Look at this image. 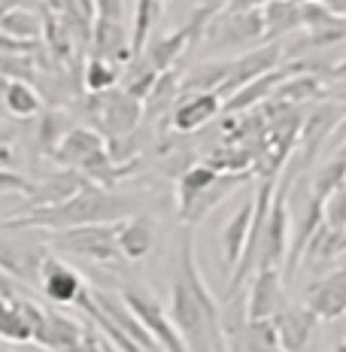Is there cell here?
<instances>
[{"label": "cell", "mask_w": 346, "mask_h": 352, "mask_svg": "<svg viewBox=\"0 0 346 352\" xmlns=\"http://www.w3.org/2000/svg\"><path fill=\"white\" fill-rule=\"evenodd\" d=\"M325 225L337 231H346V186L337 188L325 201Z\"/></svg>", "instance_id": "obj_39"}, {"label": "cell", "mask_w": 346, "mask_h": 352, "mask_svg": "<svg viewBox=\"0 0 346 352\" xmlns=\"http://www.w3.org/2000/svg\"><path fill=\"white\" fill-rule=\"evenodd\" d=\"M252 219H255V195L234 210V216L228 219V225L222 228V261H225L228 276L237 270L243 252H246L249 231H252Z\"/></svg>", "instance_id": "obj_13"}, {"label": "cell", "mask_w": 346, "mask_h": 352, "mask_svg": "<svg viewBox=\"0 0 346 352\" xmlns=\"http://www.w3.org/2000/svg\"><path fill=\"white\" fill-rule=\"evenodd\" d=\"M100 337L94 328L83 325V322L64 316V313H49V334L43 346L52 352H104Z\"/></svg>", "instance_id": "obj_10"}, {"label": "cell", "mask_w": 346, "mask_h": 352, "mask_svg": "<svg viewBox=\"0 0 346 352\" xmlns=\"http://www.w3.org/2000/svg\"><path fill=\"white\" fill-rule=\"evenodd\" d=\"M85 109L94 119V128L100 134L113 137V140H125V137L134 134L146 113L143 100L131 98L125 88H116V91H107V94H91Z\"/></svg>", "instance_id": "obj_3"}, {"label": "cell", "mask_w": 346, "mask_h": 352, "mask_svg": "<svg viewBox=\"0 0 346 352\" xmlns=\"http://www.w3.org/2000/svg\"><path fill=\"white\" fill-rule=\"evenodd\" d=\"M334 352H346V343H340V346H337Z\"/></svg>", "instance_id": "obj_46"}, {"label": "cell", "mask_w": 346, "mask_h": 352, "mask_svg": "<svg viewBox=\"0 0 346 352\" xmlns=\"http://www.w3.org/2000/svg\"><path fill=\"white\" fill-rule=\"evenodd\" d=\"M319 316L310 310V307H285V310L277 313L274 325H277V334H279V346L283 352H304L307 343L313 337V328Z\"/></svg>", "instance_id": "obj_15"}, {"label": "cell", "mask_w": 346, "mask_h": 352, "mask_svg": "<svg viewBox=\"0 0 346 352\" xmlns=\"http://www.w3.org/2000/svg\"><path fill=\"white\" fill-rule=\"evenodd\" d=\"M225 100L219 98L216 91H204V94H188V98H180V104L173 107V128L180 134H191V131L204 128L207 122H213L219 113H222Z\"/></svg>", "instance_id": "obj_16"}, {"label": "cell", "mask_w": 346, "mask_h": 352, "mask_svg": "<svg viewBox=\"0 0 346 352\" xmlns=\"http://www.w3.org/2000/svg\"><path fill=\"white\" fill-rule=\"evenodd\" d=\"M0 192H3V195H25V197H31L36 192V182H31L28 176H21L16 170H10V167H0Z\"/></svg>", "instance_id": "obj_38"}, {"label": "cell", "mask_w": 346, "mask_h": 352, "mask_svg": "<svg viewBox=\"0 0 346 352\" xmlns=\"http://www.w3.org/2000/svg\"><path fill=\"white\" fill-rule=\"evenodd\" d=\"M16 6H21V0H0V19H3L6 12H12Z\"/></svg>", "instance_id": "obj_42"}, {"label": "cell", "mask_w": 346, "mask_h": 352, "mask_svg": "<svg viewBox=\"0 0 346 352\" xmlns=\"http://www.w3.org/2000/svg\"><path fill=\"white\" fill-rule=\"evenodd\" d=\"M158 76H161V73L143 58V64H140V67H131L128 82H125V91H128L131 98H137V100H146V98H149V91L155 88Z\"/></svg>", "instance_id": "obj_36"}, {"label": "cell", "mask_w": 346, "mask_h": 352, "mask_svg": "<svg viewBox=\"0 0 346 352\" xmlns=\"http://www.w3.org/2000/svg\"><path fill=\"white\" fill-rule=\"evenodd\" d=\"M216 179H219V170H216V167H210L207 161H201V164L182 170L180 176H176V207L186 210L188 204L195 201L197 195L207 192Z\"/></svg>", "instance_id": "obj_27"}, {"label": "cell", "mask_w": 346, "mask_h": 352, "mask_svg": "<svg viewBox=\"0 0 346 352\" xmlns=\"http://www.w3.org/2000/svg\"><path fill=\"white\" fill-rule=\"evenodd\" d=\"M180 98H182V79L176 76V70H164L158 76L155 88L149 91V98L143 100V109L146 116H161L167 107L180 104Z\"/></svg>", "instance_id": "obj_30"}, {"label": "cell", "mask_w": 346, "mask_h": 352, "mask_svg": "<svg viewBox=\"0 0 346 352\" xmlns=\"http://www.w3.org/2000/svg\"><path fill=\"white\" fill-rule=\"evenodd\" d=\"M0 167H12V149L0 146Z\"/></svg>", "instance_id": "obj_43"}, {"label": "cell", "mask_w": 346, "mask_h": 352, "mask_svg": "<svg viewBox=\"0 0 346 352\" xmlns=\"http://www.w3.org/2000/svg\"><path fill=\"white\" fill-rule=\"evenodd\" d=\"M143 352H146V349H143Z\"/></svg>", "instance_id": "obj_48"}, {"label": "cell", "mask_w": 346, "mask_h": 352, "mask_svg": "<svg viewBox=\"0 0 346 352\" xmlns=\"http://www.w3.org/2000/svg\"><path fill=\"white\" fill-rule=\"evenodd\" d=\"M319 3H325L331 12H337V16L346 19V0H319Z\"/></svg>", "instance_id": "obj_41"}, {"label": "cell", "mask_w": 346, "mask_h": 352, "mask_svg": "<svg viewBox=\"0 0 346 352\" xmlns=\"http://www.w3.org/2000/svg\"><path fill=\"white\" fill-rule=\"evenodd\" d=\"M70 131H73V124H70V119L61 113V109H46V113H43V119H40V128H36L40 149L52 158L58 152V146L67 140Z\"/></svg>", "instance_id": "obj_31"}, {"label": "cell", "mask_w": 346, "mask_h": 352, "mask_svg": "<svg viewBox=\"0 0 346 352\" xmlns=\"http://www.w3.org/2000/svg\"><path fill=\"white\" fill-rule=\"evenodd\" d=\"M122 300L131 307V313L143 322V328L155 337L158 346L164 352H188L186 340H182L180 331H176L171 313H164V307H161L146 289H140V285H128V289L122 292Z\"/></svg>", "instance_id": "obj_5"}, {"label": "cell", "mask_w": 346, "mask_h": 352, "mask_svg": "<svg viewBox=\"0 0 346 352\" xmlns=\"http://www.w3.org/2000/svg\"><path fill=\"white\" fill-rule=\"evenodd\" d=\"M210 40H216L219 49H237L246 43H259L264 40V12L249 10V12H237V16H219L210 25Z\"/></svg>", "instance_id": "obj_9"}, {"label": "cell", "mask_w": 346, "mask_h": 352, "mask_svg": "<svg viewBox=\"0 0 346 352\" xmlns=\"http://www.w3.org/2000/svg\"><path fill=\"white\" fill-rule=\"evenodd\" d=\"M346 119V109L325 104V107H316L310 113V119L304 122V131H301V152H304V161L316 155V149L322 146L328 134H334V128Z\"/></svg>", "instance_id": "obj_21"}, {"label": "cell", "mask_w": 346, "mask_h": 352, "mask_svg": "<svg viewBox=\"0 0 346 352\" xmlns=\"http://www.w3.org/2000/svg\"><path fill=\"white\" fill-rule=\"evenodd\" d=\"M3 107H6V113L16 116V119H31V116H40V109H43V98L36 94V88H34L31 82H21V79H12V82H6Z\"/></svg>", "instance_id": "obj_29"}, {"label": "cell", "mask_w": 346, "mask_h": 352, "mask_svg": "<svg viewBox=\"0 0 346 352\" xmlns=\"http://www.w3.org/2000/svg\"><path fill=\"white\" fill-rule=\"evenodd\" d=\"M131 216H134V201L131 197L113 195L109 188L98 186V182H88L83 192L73 195L70 201L10 216L0 222V228H6V231H21V228L67 231V228H79V225H116Z\"/></svg>", "instance_id": "obj_2"}, {"label": "cell", "mask_w": 346, "mask_h": 352, "mask_svg": "<svg viewBox=\"0 0 346 352\" xmlns=\"http://www.w3.org/2000/svg\"><path fill=\"white\" fill-rule=\"evenodd\" d=\"M122 79V64L119 61H109V58H94L85 64V88L91 94H107L113 91L116 82Z\"/></svg>", "instance_id": "obj_32"}, {"label": "cell", "mask_w": 346, "mask_h": 352, "mask_svg": "<svg viewBox=\"0 0 346 352\" xmlns=\"http://www.w3.org/2000/svg\"><path fill=\"white\" fill-rule=\"evenodd\" d=\"M292 170L289 167L285 179L277 186V195L270 201V212L268 222H264V234H261V258L259 267H279L289 258V207H285V197H289V186H292Z\"/></svg>", "instance_id": "obj_6"}, {"label": "cell", "mask_w": 346, "mask_h": 352, "mask_svg": "<svg viewBox=\"0 0 346 352\" xmlns=\"http://www.w3.org/2000/svg\"><path fill=\"white\" fill-rule=\"evenodd\" d=\"M152 243H155V222L149 216H131L119 222V249L122 258L140 261L149 255Z\"/></svg>", "instance_id": "obj_22"}, {"label": "cell", "mask_w": 346, "mask_h": 352, "mask_svg": "<svg viewBox=\"0 0 346 352\" xmlns=\"http://www.w3.org/2000/svg\"><path fill=\"white\" fill-rule=\"evenodd\" d=\"M283 295H285V274H279V267H259L246 295L249 322L277 319V313L283 310Z\"/></svg>", "instance_id": "obj_8"}, {"label": "cell", "mask_w": 346, "mask_h": 352, "mask_svg": "<svg viewBox=\"0 0 346 352\" xmlns=\"http://www.w3.org/2000/svg\"><path fill=\"white\" fill-rule=\"evenodd\" d=\"M98 3V19L122 21L125 19V0H94Z\"/></svg>", "instance_id": "obj_40"}, {"label": "cell", "mask_w": 346, "mask_h": 352, "mask_svg": "<svg viewBox=\"0 0 346 352\" xmlns=\"http://www.w3.org/2000/svg\"><path fill=\"white\" fill-rule=\"evenodd\" d=\"M261 12H264V40L270 43L277 36L304 28V12H301L298 0H268L261 6Z\"/></svg>", "instance_id": "obj_23"}, {"label": "cell", "mask_w": 346, "mask_h": 352, "mask_svg": "<svg viewBox=\"0 0 346 352\" xmlns=\"http://www.w3.org/2000/svg\"><path fill=\"white\" fill-rule=\"evenodd\" d=\"M304 304L319 319H337L346 313V264L313 283L304 295Z\"/></svg>", "instance_id": "obj_12"}, {"label": "cell", "mask_w": 346, "mask_h": 352, "mask_svg": "<svg viewBox=\"0 0 346 352\" xmlns=\"http://www.w3.org/2000/svg\"><path fill=\"white\" fill-rule=\"evenodd\" d=\"M249 176H252V170H246V173H219V179L213 182L207 192L197 195L186 210H180V219H182V222H188V225H197L201 219H207L228 195L237 192L243 182H249Z\"/></svg>", "instance_id": "obj_19"}, {"label": "cell", "mask_w": 346, "mask_h": 352, "mask_svg": "<svg viewBox=\"0 0 346 352\" xmlns=\"http://www.w3.org/2000/svg\"><path fill=\"white\" fill-rule=\"evenodd\" d=\"M52 246L61 252L79 255L88 261H119L122 249H119V222L116 225H79V228L67 231H55Z\"/></svg>", "instance_id": "obj_4"}, {"label": "cell", "mask_w": 346, "mask_h": 352, "mask_svg": "<svg viewBox=\"0 0 346 352\" xmlns=\"http://www.w3.org/2000/svg\"><path fill=\"white\" fill-rule=\"evenodd\" d=\"M188 46H191L188 31H186V28H176L173 34H167V36H161V40L152 43V46L143 52V58H146V61H149L158 73H164V70H173L176 58L186 52Z\"/></svg>", "instance_id": "obj_28"}, {"label": "cell", "mask_w": 346, "mask_h": 352, "mask_svg": "<svg viewBox=\"0 0 346 352\" xmlns=\"http://www.w3.org/2000/svg\"><path fill=\"white\" fill-rule=\"evenodd\" d=\"M91 55L94 58H109V61L128 64L134 58L131 49V36L125 31L122 21H109V19H94L91 28Z\"/></svg>", "instance_id": "obj_18"}, {"label": "cell", "mask_w": 346, "mask_h": 352, "mask_svg": "<svg viewBox=\"0 0 346 352\" xmlns=\"http://www.w3.org/2000/svg\"><path fill=\"white\" fill-rule=\"evenodd\" d=\"M34 55H0V76L3 79H34Z\"/></svg>", "instance_id": "obj_37"}, {"label": "cell", "mask_w": 346, "mask_h": 352, "mask_svg": "<svg viewBox=\"0 0 346 352\" xmlns=\"http://www.w3.org/2000/svg\"><path fill=\"white\" fill-rule=\"evenodd\" d=\"M46 252H49L46 246L28 249V246L16 243V240H0V270L10 274L12 280H21L28 285H40V270H43Z\"/></svg>", "instance_id": "obj_14"}, {"label": "cell", "mask_w": 346, "mask_h": 352, "mask_svg": "<svg viewBox=\"0 0 346 352\" xmlns=\"http://www.w3.org/2000/svg\"><path fill=\"white\" fill-rule=\"evenodd\" d=\"M279 58H283V46H279V43H268V46H261V49H252V52H246V55L231 58V73H228V79L219 85L216 94L222 100H228L234 91H240V88L249 85L252 79L277 70Z\"/></svg>", "instance_id": "obj_7"}, {"label": "cell", "mask_w": 346, "mask_h": 352, "mask_svg": "<svg viewBox=\"0 0 346 352\" xmlns=\"http://www.w3.org/2000/svg\"><path fill=\"white\" fill-rule=\"evenodd\" d=\"M25 295H12V298H0V340L6 343H34L31 322L25 316L21 307Z\"/></svg>", "instance_id": "obj_24"}, {"label": "cell", "mask_w": 346, "mask_h": 352, "mask_svg": "<svg viewBox=\"0 0 346 352\" xmlns=\"http://www.w3.org/2000/svg\"><path fill=\"white\" fill-rule=\"evenodd\" d=\"M171 319L188 352H228L222 307L201 280L191 228H182L180 234V267L171 283Z\"/></svg>", "instance_id": "obj_1"}, {"label": "cell", "mask_w": 346, "mask_h": 352, "mask_svg": "<svg viewBox=\"0 0 346 352\" xmlns=\"http://www.w3.org/2000/svg\"><path fill=\"white\" fill-rule=\"evenodd\" d=\"M0 31L3 34H12V36H21V40H43V19L36 16L34 10H25V6H16L12 12H6L0 19Z\"/></svg>", "instance_id": "obj_33"}, {"label": "cell", "mask_w": 346, "mask_h": 352, "mask_svg": "<svg viewBox=\"0 0 346 352\" xmlns=\"http://www.w3.org/2000/svg\"><path fill=\"white\" fill-rule=\"evenodd\" d=\"M161 3L164 0H137V12H134V31H131V49H134V58L143 55L146 40H149V31L155 25Z\"/></svg>", "instance_id": "obj_35"}, {"label": "cell", "mask_w": 346, "mask_h": 352, "mask_svg": "<svg viewBox=\"0 0 346 352\" xmlns=\"http://www.w3.org/2000/svg\"><path fill=\"white\" fill-rule=\"evenodd\" d=\"M292 73H289V67H283V70H270V73H264V76H259V79H252L249 85H243L240 91H234L231 98L222 104V113L225 116H240V113H246L249 107H255V104H261V100H268V98H274V91L279 85L289 79Z\"/></svg>", "instance_id": "obj_20"}, {"label": "cell", "mask_w": 346, "mask_h": 352, "mask_svg": "<svg viewBox=\"0 0 346 352\" xmlns=\"http://www.w3.org/2000/svg\"><path fill=\"white\" fill-rule=\"evenodd\" d=\"M40 292L52 300V304H79V298H83V292H85V283L67 261L46 252L43 270H40Z\"/></svg>", "instance_id": "obj_11"}, {"label": "cell", "mask_w": 346, "mask_h": 352, "mask_svg": "<svg viewBox=\"0 0 346 352\" xmlns=\"http://www.w3.org/2000/svg\"><path fill=\"white\" fill-rule=\"evenodd\" d=\"M100 346H104V352H122V349H119V346H116V343H113V340H109V337H107V340H104V343H100Z\"/></svg>", "instance_id": "obj_44"}, {"label": "cell", "mask_w": 346, "mask_h": 352, "mask_svg": "<svg viewBox=\"0 0 346 352\" xmlns=\"http://www.w3.org/2000/svg\"><path fill=\"white\" fill-rule=\"evenodd\" d=\"M88 182H91V179H88L83 170H67V167H64L61 173L49 176V179H43V182H36V192L28 197V204H31V210L55 207V204H64V201H70L73 195H79Z\"/></svg>", "instance_id": "obj_17"}, {"label": "cell", "mask_w": 346, "mask_h": 352, "mask_svg": "<svg viewBox=\"0 0 346 352\" xmlns=\"http://www.w3.org/2000/svg\"><path fill=\"white\" fill-rule=\"evenodd\" d=\"M231 73V58L228 61H204L197 67H191L182 79V98L188 94H204V91H219V85Z\"/></svg>", "instance_id": "obj_26"}, {"label": "cell", "mask_w": 346, "mask_h": 352, "mask_svg": "<svg viewBox=\"0 0 346 352\" xmlns=\"http://www.w3.org/2000/svg\"><path fill=\"white\" fill-rule=\"evenodd\" d=\"M346 249V231H337V228H331V225L322 222V228L313 234V240H310V246H307V252H304V261L307 267H325L328 261H334L337 255H340Z\"/></svg>", "instance_id": "obj_25"}, {"label": "cell", "mask_w": 346, "mask_h": 352, "mask_svg": "<svg viewBox=\"0 0 346 352\" xmlns=\"http://www.w3.org/2000/svg\"><path fill=\"white\" fill-rule=\"evenodd\" d=\"M331 73H334V76H346V61L337 64V67H331Z\"/></svg>", "instance_id": "obj_45"}, {"label": "cell", "mask_w": 346, "mask_h": 352, "mask_svg": "<svg viewBox=\"0 0 346 352\" xmlns=\"http://www.w3.org/2000/svg\"><path fill=\"white\" fill-rule=\"evenodd\" d=\"M0 352H3V349H0Z\"/></svg>", "instance_id": "obj_47"}, {"label": "cell", "mask_w": 346, "mask_h": 352, "mask_svg": "<svg viewBox=\"0 0 346 352\" xmlns=\"http://www.w3.org/2000/svg\"><path fill=\"white\" fill-rule=\"evenodd\" d=\"M325 88H322V79L319 76H289L283 85L274 91L277 100H285V104H304V100H313V98H322Z\"/></svg>", "instance_id": "obj_34"}]
</instances>
